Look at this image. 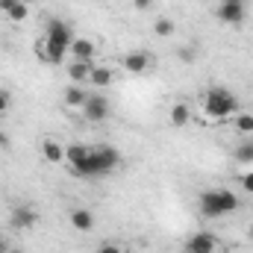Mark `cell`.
<instances>
[{"label": "cell", "mask_w": 253, "mask_h": 253, "mask_svg": "<svg viewBox=\"0 0 253 253\" xmlns=\"http://www.w3.org/2000/svg\"><path fill=\"white\" fill-rule=\"evenodd\" d=\"M118 165H121V153L112 144H94V147H88V156L77 168H71V171L77 177H106Z\"/></svg>", "instance_id": "1"}, {"label": "cell", "mask_w": 253, "mask_h": 253, "mask_svg": "<svg viewBox=\"0 0 253 253\" xmlns=\"http://www.w3.org/2000/svg\"><path fill=\"white\" fill-rule=\"evenodd\" d=\"M239 209V197L230 189H209L200 194V212L206 218H221Z\"/></svg>", "instance_id": "2"}, {"label": "cell", "mask_w": 253, "mask_h": 253, "mask_svg": "<svg viewBox=\"0 0 253 253\" xmlns=\"http://www.w3.org/2000/svg\"><path fill=\"white\" fill-rule=\"evenodd\" d=\"M203 109H206V115H209V118L224 121V118H230V115L239 109V100H236V94H233V91H227V88L215 85V88H209V91H206V97H203Z\"/></svg>", "instance_id": "3"}, {"label": "cell", "mask_w": 253, "mask_h": 253, "mask_svg": "<svg viewBox=\"0 0 253 253\" xmlns=\"http://www.w3.org/2000/svg\"><path fill=\"white\" fill-rule=\"evenodd\" d=\"M109 100L103 97V94H88V100H85V106H83V118L85 121H91V124H103L106 118H109Z\"/></svg>", "instance_id": "4"}, {"label": "cell", "mask_w": 253, "mask_h": 253, "mask_svg": "<svg viewBox=\"0 0 253 253\" xmlns=\"http://www.w3.org/2000/svg\"><path fill=\"white\" fill-rule=\"evenodd\" d=\"M44 39H47L50 44H59V47H68V50H71V42H74L77 36H74V30H71L65 21L50 18V21H47V33H44Z\"/></svg>", "instance_id": "5"}, {"label": "cell", "mask_w": 253, "mask_h": 253, "mask_svg": "<svg viewBox=\"0 0 253 253\" xmlns=\"http://www.w3.org/2000/svg\"><path fill=\"white\" fill-rule=\"evenodd\" d=\"M215 251H218V236L206 233V230L189 236V242H186V253H215Z\"/></svg>", "instance_id": "6"}, {"label": "cell", "mask_w": 253, "mask_h": 253, "mask_svg": "<svg viewBox=\"0 0 253 253\" xmlns=\"http://www.w3.org/2000/svg\"><path fill=\"white\" fill-rule=\"evenodd\" d=\"M36 221H39V212H36L33 206H27V203H24V206H15V209L9 212V224H12L15 230H30Z\"/></svg>", "instance_id": "7"}, {"label": "cell", "mask_w": 253, "mask_h": 253, "mask_svg": "<svg viewBox=\"0 0 253 253\" xmlns=\"http://www.w3.org/2000/svg\"><path fill=\"white\" fill-rule=\"evenodd\" d=\"M126 74H144L150 68V53L147 50H129L124 59H121Z\"/></svg>", "instance_id": "8"}, {"label": "cell", "mask_w": 253, "mask_h": 253, "mask_svg": "<svg viewBox=\"0 0 253 253\" xmlns=\"http://www.w3.org/2000/svg\"><path fill=\"white\" fill-rule=\"evenodd\" d=\"M218 18L224 21V24H242L245 18H248V9H245V3H221L218 6Z\"/></svg>", "instance_id": "9"}, {"label": "cell", "mask_w": 253, "mask_h": 253, "mask_svg": "<svg viewBox=\"0 0 253 253\" xmlns=\"http://www.w3.org/2000/svg\"><path fill=\"white\" fill-rule=\"evenodd\" d=\"M85 100H88V91H85L83 85L71 83V85L65 88V106H68V109H83Z\"/></svg>", "instance_id": "10"}, {"label": "cell", "mask_w": 253, "mask_h": 253, "mask_svg": "<svg viewBox=\"0 0 253 253\" xmlns=\"http://www.w3.org/2000/svg\"><path fill=\"white\" fill-rule=\"evenodd\" d=\"M71 53H74V59H80V62H91V59H94V42H88V39H74V42H71Z\"/></svg>", "instance_id": "11"}, {"label": "cell", "mask_w": 253, "mask_h": 253, "mask_svg": "<svg viewBox=\"0 0 253 253\" xmlns=\"http://www.w3.org/2000/svg\"><path fill=\"white\" fill-rule=\"evenodd\" d=\"M71 227L80 230V233H88V230L94 227V215H91L88 209H74V212H71Z\"/></svg>", "instance_id": "12"}, {"label": "cell", "mask_w": 253, "mask_h": 253, "mask_svg": "<svg viewBox=\"0 0 253 253\" xmlns=\"http://www.w3.org/2000/svg\"><path fill=\"white\" fill-rule=\"evenodd\" d=\"M42 153H44V159L53 162V165L65 159V147L56 141V138H44V141H42Z\"/></svg>", "instance_id": "13"}, {"label": "cell", "mask_w": 253, "mask_h": 253, "mask_svg": "<svg viewBox=\"0 0 253 253\" xmlns=\"http://www.w3.org/2000/svg\"><path fill=\"white\" fill-rule=\"evenodd\" d=\"M88 77H91V65H88V62L74 59V62L68 65V80H71V83H77V85H80V83H85Z\"/></svg>", "instance_id": "14"}, {"label": "cell", "mask_w": 253, "mask_h": 253, "mask_svg": "<svg viewBox=\"0 0 253 253\" xmlns=\"http://www.w3.org/2000/svg\"><path fill=\"white\" fill-rule=\"evenodd\" d=\"M168 121H171V126H186L191 121V109L189 103H174L171 106V112H168Z\"/></svg>", "instance_id": "15"}, {"label": "cell", "mask_w": 253, "mask_h": 253, "mask_svg": "<svg viewBox=\"0 0 253 253\" xmlns=\"http://www.w3.org/2000/svg\"><path fill=\"white\" fill-rule=\"evenodd\" d=\"M27 15H30V3H27V0H15V6L6 12V18H9V21H15V24L27 21Z\"/></svg>", "instance_id": "16"}, {"label": "cell", "mask_w": 253, "mask_h": 253, "mask_svg": "<svg viewBox=\"0 0 253 253\" xmlns=\"http://www.w3.org/2000/svg\"><path fill=\"white\" fill-rule=\"evenodd\" d=\"M88 83H94V85H109L112 83V68H91V77H88Z\"/></svg>", "instance_id": "17"}, {"label": "cell", "mask_w": 253, "mask_h": 253, "mask_svg": "<svg viewBox=\"0 0 253 253\" xmlns=\"http://www.w3.org/2000/svg\"><path fill=\"white\" fill-rule=\"evenodd\" d=\"M174 30H177V27H174V21H171V18H159V21L153 24V33H156L159 39H168Z\"/></svg>", "instance_id": "18"}, {"label": "cell", "mask_w": 253, "mask_h": 253, "mask_svg": "<svg viewBox=\"0 0 253 253\" xmlns=\"http://www.w3.org/2000/svg\"><path fill=\"white\" fill-rule=\"evenodd\" d=\"M236 129H239V132H253V115L251 112L236 115Z\"/></svg>", "instance_id": "19"}, {"label": "cell", "mask_w": 253, "mask_h": 253, "mask_svg": "<svg viewBox=\"0 0 253 253\" xmlns=\"http://www.w3.org/2000/svg\"><path fill=\"white\" fill-rule=\"evenodd\" d=\"M236 159L239 162H253V144H239L236 147Z\"/></svg>", "instance_id": "20"}, {"label": "cell", "mask_w": 253, "mask_h": 253, "mask_svg": "<svg viewBox=\"0 0 253 253\" xmlns=\"http://www.w3.org/2000/svg\"><path fill=\"white\" fill-rule=\"evenodd\" d=\"M9 109H12V94H9L6 88H0V115L9 112Z\"/></svg>", "instance_id": "21"}, {"label": "cell", "mask_w": 253, "mask_h": 253, "mask_svg": "<svg viewBox=\"0 0 253 253\" xmlns=\"http://www.w3.org/2000/svg\"><path fill=\"white\" fill-rule=\"evenodd\" d=\"M97 253H124V251H121V245H115V242H103V245L97 248Z\"/></svg>", "instance_id": "22"}, {"label": "cell", "mask_w": 253, "mask_h": 253, "mask_svg": "<svg viewBox=\"0 0 253 253\" xmlns=\"http://www.w3.org/2000/svg\"><path fill=\"white\" fill-rule=\"evenodd\" d=\"M242 189L248 191V194H253V171H248V174H242Z\"/></svg>", "instance_id": "23"}, {"label": "cell", "mask_w": 253, "mask_h": 253, "mask_svg": "<svg viewBox=\"0 0 253 253\" xmlns=\"http://www.w3.org/2000/svg\"><path fill=\"white\" fill-rule=\"evenodd\" d=\"M194 56H197L194 47H183V50H180V59H183V62H194Z\"/></svg>", "instance_id": "24"}, {"label": "cell", "mask_w": 253, "mask_h": 253, "mask_svg": "<svg viewBox=\"0 0 253 253\" xmlns=\"http://www.w3.org/2000/svg\"><path fill=\"white\" fill-rule=\"evenodd\" d=\"M132 6H135V9H150L153 0H132Z\"/></svg>", "instance_id": "25"}, {"label": "cell", "mask_w": 253, "mask_h": 253, "mask_svg": "<svg viewBox=\"0 0 253 253\" xmlns=\"http://www.w3.org/2000/svg\"><path fill=\"white\" fill-rule=\"evenodd\" d=\"M12 6H15V0H0V12H3V15H6Z\"/></svg>", "instance_id": "26"}, {"label": "cell", "mask_w": 253, "mask_h": 253, "mask_svg": "<svg viewBox=\"0 0 253 253\" xmlns=\"http://www.w3.org/2000/svg\"><path fill=\"white\" fill-rule=\"evenodd\" d=\"M0 147H9V135H6L3 129H0Z\"/></svg>", "instance_id": "27"}, {"label": "cell", "mask_w": 253, "mask_h": 253, "mask_svg": "<svg viewBox=\"0 0 253 253\" xmlns=\"http://www.w3.org/2000/svg\"><path fill=\"white\" fill-rule=\"evenodd\" d=\"M6 251H9V248H6V239L0 236V253H6Z\"/></svg>", "instance_id": "28"}, {"label": "cell", "mask_w": 253, "mask_h": 253, "mask_svg": "<svg viewBox=\"0 0 253 253\" xmlns=\"http://www.w3.org/2000/svg\"><path fill=\"white\" fill-rule=\"evenodd\" d=\"M221 3H245V0H221Z\"/></svg>", "instance_id": "29"}, {"label": "cell", "mask_w": 253, "mask_h": 253, "mask_svg": "<svg viewBox=\"0 0 253 253\" xmlns=\"http://www.w3.org/2000/svg\"><path fill=\"white\" fill-rule=\"evenodd\" d=\"M6 253H24V251H6Z\"/></svg>", "instance_id": "30"}, {"label": "cell", "mask_w": 253, "mask_h": 253, "mask_svg": "<svg viewBox=\"0 0 253 253\" xmlns=\"http://www.w3.org/2000/svg\"><path fill=\"white\" fill-rule=\"evenodd\" d=\"M251 242H253V227H251Z\"/></svg>", "instance_id": "31"}]
</instances>
